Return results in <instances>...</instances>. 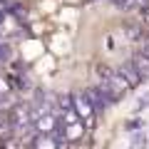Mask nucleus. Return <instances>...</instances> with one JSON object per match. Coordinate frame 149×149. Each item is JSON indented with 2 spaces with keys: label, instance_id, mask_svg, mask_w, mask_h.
<instances>
[{
  "label": "nucleus",
  "instance_id": "7",
  "mask_svg": "<svg viewBox=\"0 0 149 149\" xmlns=\"http://www.w3.org/2000/svg\"><path fill=\"white\" fill-rule=\"evenodd\" d=\"M35 149H57V147H55V139L50 134H40L35 142Z\"/></svg>",
  "mask_w": 149,
  "mask_h": 149
},
{
  "label": "nucleus",
  "instance_id": "6",
  "mask_svg": "<svg viewBox=\"0 0 149 149\" xmlns=\"http://www.w3.org/2000/svg\"><path fill=\"white\" fill-rule=\"evenodd\" d=\"M65 137H67V139H80L82 137V124L80 122L67 124V127H65Z\"/></svg>",
  "mask_w": 149,
  "mask_h": 149
},
{
  "label": "nucleus",
  "instance_id": "2",
  "mask_svg": "<svg viewBox=\"0 0 149 149\" xmlns=\"http://www.w3.org/2000/svg\"><path fill=\"white\" fill-rule=\"evenodd\" d=\"M72 102H74V112H77L82 119H87V124H90V122H92V109H95V107H92V102H90V97L74 95Z\"/></svg>",
  "mask_w": 149,
  "mask_h": 149
},
{
  "label": "nucleus",
  "instance_id": "3",
  "mask_svg": "<svg viewBox=\"0 0 149 149\" xmlns=\"http://www.w3.org/2000/svg\"><path fill=\"white\" fill-rule=\"evenodd\" d=\"M119 72H122L124 77L129 80V85H132V87H134V85H139V82L144 80V74L139 72V67L134 65V60H127V62H124L122 67H119Z\"/></svg>",
  "mask_w": 149,
  "mask_h": 149
},
{
  "label": "nucleus",
  "instance_id": "4",
  "mask_svg": "<svg viewBox=\"0 0 149 149\" xmlns=\"http://www.w3.org/2000/svg\"><path fill=\"white\" fill-rule=\"evenodd\" d=\"M52 129H55V117H52V114L37 117V132H40V134H52Z\"/></svg>",
  "mask_w": 149,
  "mask_h": 149
},
{
  "label": "nucleus",
  "instance_id": "5",
  "mask_svg": "<svg viewBox=\"0 0 149 149\" xmlns=\"http://www.w3.org/2000/svg\"><path fill=\"white\" fill-rule=\"evenodd\" d=\"M132 60H134V65L139 67V72H142L144 77H149V57H147V55H144V52H137Z\"/></svg>",
  "mask_w": 149,
  "mask_h": 149
},
{
  "label": "nucleus",
  "instance_id": "9",
  "mask_svg": "<svg viewBox=\"0 0 149 149\" xmlns=\"http://www.w3.org/2000/svg\"><path fill=\"white\" fill-rule=\"evenodd\" d=\"M142 52H144V55L149 57V45H144V47H142Z\"/></svg>",
  "mask_w": 149,
  "mask_h": 149
},
{
  "label": "nucleus",
  "instance_id": "8",
  "mask_svg": "<svg viewBox=\"0 0 149 149\" xmlns=\"http://www.w3.org/2000/svg\"><path fill=\"white\" fill-rule=\"evenodd\" d=\"M142 22H144V27L149 30V10H144V13H142Z\"/></svg>",
  "mask_w": 149,
  "mask_h": 149
},
{
  "label": "nucleus",
  "instance_id": "1",
  "mask_svg": "<svg viewBox=\"0 0 149 149\" xmlns=\"http://www.w3.org/2000/svg\"><path fill=\"white\" fill-rule=\"evenodd\" d=\"M129 87H132V85H129V80H127V77H124V74L119 72V70H117V72L112 70V72L104 77V85H102V90H104L107 95H109V100L114 102V100H119V97H124V95H127V92H129Z\"/></svg>",
  "mask_w": 149,
  "mask_h": 149
}]
</instances>
